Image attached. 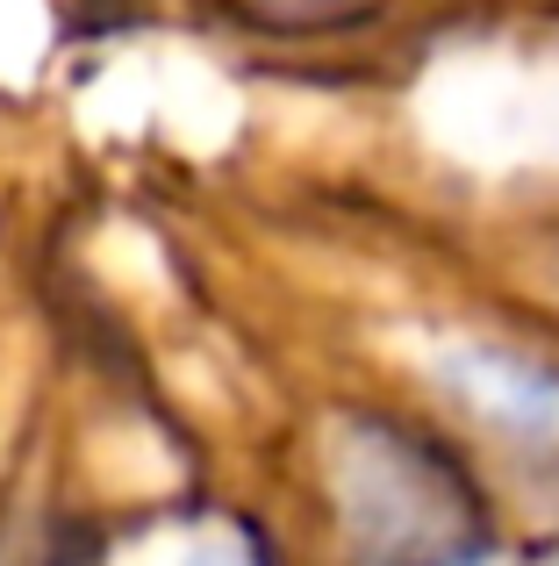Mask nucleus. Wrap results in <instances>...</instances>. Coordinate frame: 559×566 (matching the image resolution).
Here are the masks:
<instances>
[{
  "mask_svg": "<svg viewBox=\"0 0 559 566\" xmlns=\"http://www.w3.org/2000/svg\"><path fill=\"white\" fill-rule=\"evenodd\" d=\"M316 566H380L466 538H509L495 510V473L466 438H452L423 401L345 395L308 444Z\"/></svg>",
  "mask_w": 559,
  "mask_h": 566,
  "instance_id": "obj_1",
  "label": "nucleus"
},
{
  "mask_svg": "<svg viewBox=\"0 0 559 566\" xmlns=\"http://www.w3.org/2000/svg\"><path fill=\"white\" fill-rule=\"evenodd\" d=\"M416 401L503 473H559V337L531 323H466L431 337Z\"/></svg>",
  "mask_w": 559,
  "mask_h": 566,
  "instance_id": "obj_2",
  "label": "nucleus"
},
{
  "mask_svg": "<svg viewBox=\"0 0 559 566\" xmlns=\"http://www.w3.org/2000/svg\"><path fill=\"white\" fill-rule=\"evenodd\" d=\"M72 566H316L302 531L244 495H180L115 516Z\"/></svg>",
  "mask_w": 559,
  "mask_h": 566,
  "instance_id": "obj_3",
  "label": "nucleus"
},
{
  "mask_svg": "<svg viewBox=\"0 0 559 566\" xmlns=\"http://www.w3.org/2000/svg\"><path fill=\"white\" fill-rule=\"evenodd\" d=\"M509 538H466V545H437V553H409V559H380V566H503Z\"/></svg>",
  "mask_w": 559,
  "mask_h": 566,
  "instance_id": "obj_4",
  "label": "nucleus"
},
{
  "mask_svg": "<svg viewBox=\"0 0 559 566\" xmlns=\"http://www.w3.org/2000/svg\"><path fill=\"white\" fill-rule=\"evenodd\" d=\"M524 566H559V553H546V559H524Z\"/></svg>",
  "mask_w": 559,
  "mask_h": 566,
  "instance_id": "obj_5",
  "label": "nucleus"
}]
</instances>
